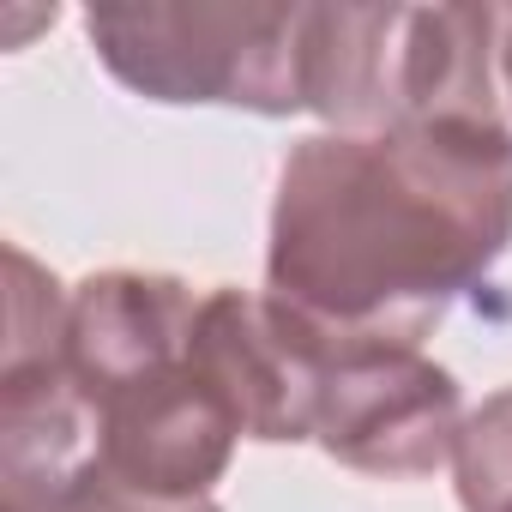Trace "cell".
<instances>
[{"mask_svg": "<svg viewBox=\"0 0 512 512\" xmlns=\"http://www.w3.org/2000/svg\"><path fill=\"white\" fill-rule=\"evenodd\" d=\"M506 247V121L314 133L278 169L266 296L338 338L422 344Z\"/></svg>", "mask_w": 512, "mask_h": 512, "instance_id": "1", "label": "cell"}, {"mask_svg": "<svg viewBox=\"0 0 512 512\" xmlns=\"http://www.w3.org/2000/svg\"><path fill=\"white\" fill-rule=\"evenodd\" d=\"M199 302L163 272H97L67 308L61 356L97 428V470L157 500H205L247 440L193 350Z\"/></svg>", "mask_w": 512, "mask_h": 512, "instance_id": "2", "label": "cell"}, {"mask_svg": "<svg viewBox=\"0 0 512 512\" xmlns=\"http://www.w3.org/2000/svg\"><path fill=\"white\" fill-rule=\"evenodd\" d=\"M308 7L260 0H145L91 7L85 37L97 61L151 103H223L253 115L302 109Z\"/></svg>", "mask_w": 512, "mask_h": 512, "instance_id": "3", "label": "cell"}, {"mask_svg": "<svg viewBox=\"0 0 512 512\" xmlns=\"http://www.w3.org/2000/svg\"><path fill=\"white\" fill-rule=\"evenodd\" d=\"M464 398L422 344L338 338L320 326L314 440L362 476H428L452 464Z\"/></svg>", "mask_w": 512, "mask_h": 512, "instance_id": "4", "label": "cell"}, {"mask_svg": "<svg viewBox=\"0 0 512 512\" xmlns=\"http://www.w3.org/2000/svg\"><path fill=\"white\" fill-rule=\"evenodd\" d=\"M410 7H308L302 109L332 133H386L404 121Z\"/></svg>", "mask_w": 512, "mask_h": 512, "instance_id": "5", "label": "cell"}, {"mask_svg": "<svg viewBox=\"0 0 512 512\" xmlns=\"http://www.w3.org/2000/svg\"><path fill=\"white\" fill-rule=\"evenodd\" d=\"M452 476L464 512H512V386H500L464 416Z\"/></svg>", "mask_w": 512, "mask_h": 512, "instance_id": "6", "label": "cell"}, {"mask_svg": "<svg viewBox=\"0 0 512 512\" xmlns=\"http://www.w3.org/2000/svg\"><path fill=\"white\" fill-rule=\"evenodd\" d=\"M0 512H223V506H217L211 494H205V500H157V494H139V488L103 476L97 458H91V464H85L73 482H61L55 494L0 500Z\"/></svg>", "mask_w": 512, "mask_h": 512, "instance_id": "7", "label": "cell"}, {"mask_svg": "<svg viewBox=\"0 0 512 512\" xmlns=\"http://www.w3.org/2000/svg\"><path fill=\"white\" fill-rule=\"evenodd\" d=\"M500 79H506V97H512V7H506V25H500Z\"/></svg>", "mask_w": 512, "mask_h": 512, "instance_id": "8", "label": "cell"}]
</instances>
